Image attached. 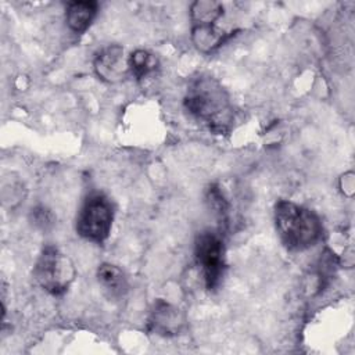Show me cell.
<instances>
[{
  "label": "cell",
  "instance_id": "1",
  "mask_svg": "<svg viewBox=\"0 0 355 355\" xmlns=\"http://www.w3.org/2000/svg\"><path fill=\"white\" fill-rule=\"evenodd\" d=\"M186 111L204 123L215 135H226L234 122V108L226 87L214 76L200 73L186 89L183 98Z\"/></svg>",
  "mask_w": 355,
  "mask_h": 355
},
{
  "label": "cell",
  "instance_id": "2",
  "mask_svg": "<svg viewBox=\"0 0 355 355\" xmlns=\"http://www.w3.org/2000/svg\"><path fill=\"white\" fill-rule=\"evenodd\" d=\"M275 226L282 244L293 252L316 245L323 236L319 215L291 200H279L273 209Z\"/></svg>",
  "mask_w": 355,
  "mask_h": 355
},
{
  "label": "cell",
  "instance_id": "3",
  "mask_svg": "<svg viewBox=\"0 0 355 355\" xmlns=\"http://www.w3.org/2000/svg\"><path fill=\"white\" fill-rule=\"evenodd\" d=\"M36 283L51 295H62L68 291L76 277L72 259L57 245L47 244L42 248L33 266Z\"/></svg>",
  "mask_w": 355,
  "mask_h": 355
},
{
  "label": "cell",
  "instance_id": "4",
  "mask_svg": "<svg viewBox=\"0 0 355 355\" xmlns=\"http://www.w3.org/2000/svg\"><path fill=\"white\" fill-rule=\"evenodd\" d=\"M115 208L112 201L100 191L89 193L76 215V233L92 243H104L111 233Z\"/></svg>",
  "mask_w": 355,
  "mask_h": 355
},
{
  "label": "cell",
  "instance_id": "5",
  "mask_svg": "<svg viewBox=\"0 0 355 355\" xmlns=\"http://www.w3.org/2000/svg\"><path fill=\"white\" fill-rule=\"evenodd\" d=\"M194 258L201 270L205 288H219L225 275V244L220 233L202 230L194 239Z\"/></svg>",
  "mask_w": 355,
  "mask_h": 355
},
{
  "label": "cell",
  "instance_id": "6",
  "mask_svg": "<svg viewBox=\"0 0 355 355\" xmlns=\"http://www.w3.org/2000/svg\"><path fill=\"white\" fill-rule=\"evenodd\" d=\"M96 76L105 83H119L130 73L129 55L119 44H108L97 51L93 60Z\"/></svg>",
  "mask_w": 355,
  "mask_h": 355
},
{
  "label": "cell",
  "instance_id": "7",
  "mask_svg": "<svg viewBox=\"0 0 355 355\" xmlns=\"http://www.w3.org/2000/svg\"><path fill=\"white\" fill-rule=\"evenodd\" d=\"M186 316L179 308L164 300H157L150 311L147 329L162 337H173L186 329Z\"/></svg>",
  "mask_w": 355,
  "mask_h": 355
},
{
  "label": "cell",
  "instance_id": "8",
  "mask_svg": "<svg viewBox=\"0 0 355 355\" xmlns=\"http://www.w3.org/2000/svg\"><path fill=\"white\" fill-rule=\"evenodd\" d=\"M96 277L103 293L110 300L118 301L126 295L129 284L123 270L119 266L110 262H103L97 268Z\"/></svg>",
  "mask_w": 355,
  "mask_h": 355
},
{
  "label": "cell",
  "instance_id": "9",
  "mask_svg": "<svg viewBox=\"0 0 355 355\" xmlns=\"http://www.w3.org/2000/svg\"><path fill=\"white\" fill-rule=\"evenodd\" d=\"M98 12V3L94 0L69 1L65 8L67 26L76 35L85 33Z\"/></svg>",
  "mask_w": 355,
  "mask_h": 355
},
{
  "label": "cell",
  "instance_id": "10",
  "mask_svg": "<svg viewBox=\"0 0 355 355\" xmlns=\"http://www.w3.org/2000/svg\"><path fill=\"white\" fill-rule=\"evenodd\" d=\"M190 36L194 47L200 53L209 54L229 40L232 33L225 32L218 25H191Z\"/></svg>",
  "mask_w": 355,
  "mask_h": 355
},
{
  "label": "cell",
  "instance_id": "11",
  "mask_svg": "<svg viewBox=\"0 0 355 355\" xmlns=\"http://www.w3.org/2000/svg\"><path fill=\"white\" fill-rule=\"evenodd\" d=\"M223 4L215 0H197L190 6L191 25H218L223 17Z\"/></svg>",
  "mask_w": 355,
  "mask_h": 355
},
{
  "label": "cell",
  "instance_id": "12",
  "mask_svg": "<svg viewBox=\"0 0 355 355\" xmlns=\"http://www.w3.org/2000/svg\"><path fill=\"white\" fill-rule=\"evenodd\" d=\"M129 68L130 73L137 80H141L158 68V60L151 51L137 49L129 54Z\"/></svg>",
  "mask_w": 355,
  "mask_h": 355
},
{
  "label": "cell",
  "instance_id": "13",
  "mask_svg": "<svg viewBox=\"0 0 355 355\" xmlns=\"http://www.w3.org/2000/svg\"><path fill=\"white\" fill-rule=\"evenodd\" d=\"M204 198H205V204H207L208 209L212 212L214 216H216L219 223L227 225L230 205H229L222 189L218 184H209L205 190Z\"/></svg>",
  "mask_w": 355,
  "mask_h": 355
},
{
  "label": "cell",
  "instance_id": "14",
  "mask_svg": "<svg viewBox=\"0 0 355 355\" xmlns=\"http://www.w3.org/2000/svg\"><path fill=\"white\" fill-rule=\"evenodd\" d=\"M31 216H32V223H33L36 227L42 229V230H46V229L51 227L53 223H54V216H53V214L50 212V209H47V208H44V207H36V208H33Z\"/></svg>",
  "mask_w": 355,
  "mask_h": 355
},
{
  "label": "cell",
  "instance_id": "15",
  "mask_svg": "<svg viewBox=\"0 0 355 355\" xmlns=\"http://www.w3.org/2000/svg\"><path fill=\"white\" fill-rule=\"evenodd\" d=\"M343 178H344V184L341 186V187H344L343 191H344L347 196H351L352 191H354V173H352V172H348V173H345Z\"/></svg>",
  "mask_w": 355,
  "mask_h": 355
}]
</instances>
